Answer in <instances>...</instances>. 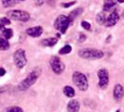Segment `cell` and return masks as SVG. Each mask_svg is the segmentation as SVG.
I'll return each mask as SVG.
<instances>
[{"instance_id": "obj_7", "label": "cell", "mask_w": 124, "mask_h": 112, "mask_svg": "<svg viewBox=\"0 0 124 112\" xmlns=\"http://www.w3.org/2000/svg\"><path fill=\"white\" fill-rule=\"evenodd\" d=\"M50 64L52 71L56 75H61L64 71L65 65L58 56H51L50 60Z\"/></svg>"}, {"instance_id": "obj_15", "label": "cell", "mask_w": 124, "mask_h": 112, "mask_svg": "<svg viewBox=\"0 0 124 112\" xmlns=\"http://www.w3.org/2000/svg\"><path fill=\"white\" fill-rule=\"evenodd\" d=\"M0 30H1L2 37H5L6 39H9V38H11L13 37V31L11 29L5 28V27H0Z\"/></svg>"}, {"instance_id": "obj_13", "label": "cell", "mask_w": 124, "mask_h": 112, "mask_svg": "<svg viewBox=\"0 0 124 112\" xmlns=\"http://www.w3.org/2000/svg\"><path fill=\"white\" fill-rule=\"evenodd\" d=\"M58 42V39L56 37H48L41 40V45L44 47H53Z\"/></svg>"}, {"instance_id": "obj_21", "label": "cell", "mask_w": 124, "mask_h": 112, "mask_svg": "<svg viewBox=\"0 0 124 112\" xmlns=\"http://www.w3.org/2000/svg\"><path fill=\"white\" fill-rule=\"evenodd\" d=\"M5 112H23V109L20 106H8L5 109Z\"/></svg>"}, {"instance_id": "obj_31", "label": "cell", "mask_w": 124, "mask_h": 112, "mask_svg": "<svg viewBox=\"0 0 124 112\" xmlns=\"http://www.w3.org/2000/svg\"><path fill=\"white\" fill-rule=\"evenodd\" d=\"M117 112H119V111H117Z\"/></svg>"}, {"instance_id": "obj_17", "label": "cell", "mask_w": 124, "mask_h": 112, "mask_svg": "<svg viewBox=\"0 0 124 112\" xmlns=\"http://www.w3.org/2000/svg\"><path fill=\"white\" fill-rule=\"evenodd\" d=\"M106 19H107V16L106 15V12L103 11V12H100L97 14L96 16V22L101 25H106Z\"/></svg>"}, {"instance_id": "obj_5", "label": "cell", "mask_w": 124, "mask_h": 112, "mask_svg": "<svg viewBox=\"0 0 124 112\" xmlns=\"http://www.w3.org/2000/svg\"><path fill=\"white\" fill-rule=\"evenodd\" d=\"M13 61L17 68L23 69L27 64V58L23 49H18L13 54Z\"/></svg>"}, {"instance_id": "obj_20", "label": "cell", "mask_w": 124, "mask_h": 112, "mask_svg": "<svg viewBox=\"0 0 124 112\" xmlns=\"http://www.w3.org/2000/svg\"><path fill=\"white\" fill-rule=\"evenodd\" d=\"M72 50V47L70 45H64L62 48L60 49L59 50V53L60 54H67V53H70Z\"/></svg>"}, {"instance_id": "obj_10", "label": "cell", "mask_w": 124, "mask_h": 112, "mask_svg": "<svg viewBox=\"0 0 124 112\" xmlns=\"http://www.w3.org/2000/svg\"><path fill=\"white\" fill-rule=\"evenodd\" d=\"M43 33V28L40 25L30 27L26 29V34L32 37H39Z\"/></svg>"}, {"instance_id": "obj_16", "label": "cell", "mask_w": 124, "mask_h": 112, "mask_svg": "<svg viewBox=\"0 0 124 112\" xmlns=\"http://www.w3.org/2000/svg\"><path fill=\"white\" fill-rule=\"evenodd\" d=\"M82 11H83V8H76L74 10H72V11L70 12V14L68 15L71 23H72L74 20H76V18H77L78 16H79L81 13H82Z\"/></svg>"}, {"instance_id": "obj_18", "label": "cell", "mask_w": 124, "mask_h": 112, "mask_svg": "<svg viewBox=\"0 0 124 112\" xmlns=\"http://www.w3.org/2000/svg\"><path fill=\"white\" fill-rule=\"evenodd\" d=\"M62 92L64 93L65 96H67L69 98H72L74 97L76 93H75V90L71 86H64L63 89H62Z\"/></svg>"}, {"instance_id": "obj_2", "label": "cell", "mask_w": 124, "mask_h": 112, "mask_svg": "<svg viewBox=\"0 0 124 112\" xmlns=\"http://www.w3.org/2000/svg\"><path fill=\"white\" fill-rule=\"evenodd\" d=\"M78 56L83 59H89V60H98L103 58L105 53L100 50H96L93 48H84L78 50Z\"/></svg>"}, {"instance_id": "obj_22", "label": "cell", "mask_w": 124, "mask_h": 112, "mask_svg": "<svg viewBox=\"0 0 124 112\" xmlns=\"http://www.w3.org/2000/svg\"><path fill=\"white\" fill-rule=\"evenodd\" d=\"M2 2V5L4 8H9V7H12L16 4L17 0H1Z\"/></svg>"}, {"instance_id": "obj_30", "label": "cell", "mask_w": 124, "mask_h": 112, "mask_svg": "<svg viewBox=\"0 0 124 112\" xmlns=\"http://www.w3.org/2000/svg\"><path fill=\"white\" fill-rule=\"evenodd\" d=\"M122 16H123V18H124V11H123V14H122Z\"/></svg>"}, {"instance_id": "obj_14", "label": "cell", "mask_w": 124, "mask_h": 112, "mask_svg": "<svg viewBox=\"0 0 124 112\" xmlns=\"http://www.w3.org/2000/svg\"><path fill=\"white\" fill-rule=\"evenodd\" d=\"M118 3V0H105L104 3V11H109Z\"/></svg>"}, {"instance_id": "obj_11", "label": "cell", "mask_w": 124, "mask_h": 112, "mask_svg": "<svg viewBox=\"0 0 124 112\" xmlns=\"http://www.w3.org/2000/svg\"><path fill=\"white\" fill-rule=\"evenodd\" d=\"M113 96L116 101H119L122 99V97L124 96V89L121 84L115 85L114 90H113Z\"/></svg>"}, {"instance_id": "obj_3", "label": "cell", "mask_w": 124, "mask_h": 112, "mask_svg": "<svg viewBox=\"0 0 124 112\" xmlns=\"http://www.w3.org/2000/svg\"><path fill=\"white\" fill-rule=\"evenodd\" d=\"M72 80L74 84L80 91H87L89 88V81L87 77L79 71H75L72 75Z\"/></svg>"}, {"instance_id": "obj_8", "label": "cell", "mask_w": 124, "mask_h": 112, "mask_svg": "<svg viewBox=\"0 0 124 112\" xmlns=\"http://www.w3.org/2000/svg\"><path fill=\"white\" fill-rule=\"evenodd\" d=\"M98 78H99V87L101 89H106L109 83V74L108 71L106 68H101L97 72Z\"/></svg>"}, {"instance_id": "obj_4", "label": "cell", "mask_w": 124, "mask_h": 112, "mask_svg": "<svg viewBox=\"0 0 124 112\" xmlns=\"http://www.w3.org/2000/svg\"><path fill=\"white\" fill-rule=\"evenodd\" d=\"M70 24H71V21H70L68 16L59 15L54 22V28L56 30L60 31L62 34H64L66 30L68 29Z\"/></svg>"}, {"instance_id": "obj_29", "label": "cell", "mask_w": 124, "mask_h": 112, "mask_svg": "<svg viewBox=\"0 0 124 112\" xmlns=\"http://www.w3.org/2000/svg\"><path fill=\"white\" fill-rule=\"evenodd\" d=\"M17 1H24V0H17Z\"/></svg>"}, {"instance_id": "obj_23", "label": "cell", "mask_w": 124, "mask_h": 112, "mask_svg": "<svg viewBox=\"0 0 124 112\" xmlns=\"http://www.w3.org/2000/svg\"><path fill=\"white\" fill-rule=\"evenodd\" d=\"M10 24V20L7 17H2L0 19V27H5L6 25Z\"/></svg>"}, {"instance_id": "obj_28", "label": "cell", "mask_w": 124, "mask_h": 112, "mask_svg": "<svg viewBox=\"0 0 124 112\" xmlns=\"http://www.w3.org/2000/svg\"><path fill=\"white\" fill-rule=\"evenodd\" d=\"M5 74H6V70H5V68H4V67H1V68H0V76L3 77Z\"/></svg>"}, {"instance_id": "obj_24", "label": "cell", "mask_w": 124, "mask_h": 112, "mask_svg": "<svg viewBox=\"0 0 124 112\" xmlns=\"http://www.w3.org/2000/svg\"><path fill=\"white\" fill-rule=\"evenodd\" d=\"M81 26H82L85 30H91V29H92V25H91V24L88 23V22H86V21H82V22H81Z\"/></svg>"}, {"instance_id": "obj_25", "label": "cell", "mask_w": 124, "mask_h": 112, "mask_svg": "<svg viewBox=\"0 0 124 112\" xmlns=\"http://www.w3.org/2000/svg\"><path fill=\"white\" fill-rule=\"evenodd\" d=\"M76 4V1H71V2H68V3H62V8H67L69 7L73 6Z\"/></svg>"}, {"instance_id": "obj_12", "label": "cell", "mask_w": 124, "mask_h": 112, "mask_svg": "<svg viewBox=\"0 0 124 112\" xmlns=\"http://www.w3.org/2000/svg\"><path fill=\"white\" fill-rule=\"evenodd\" d=\"M79 103L78 100H71L67 105V111L68 112H78L79 111Z\"/></svg>"}, {"instance_id": "obj_9", "label": "cell", "mask_w": 124, "mask_h": 112, "mask_svg": "<svg viewBox=\"0 0 124 112\" xmlns=\"http://www.w3.org/2000/svg\"><path fill=\"white\" fill-rule=\"evenodd\" d=\"M119 20V15L117 10H112V12L107 16L106 19V27H112L115 24H117V23Z\"/></svg>"}, {"instance_id": "obj_27", "label": "cell", "mask_w": 124, "mask_h": 112, "mask_svg": "<svg viewBox=\"0 0 124 112\" xmlns=\"http://www.w3.org/2000/svg\"><path fill=\"white\" fill-rule=\"evenodd\" d=\"M37 6H42L44 4V0H35Z\"/></svg>"}, {"instance_id": "obj_6", "label": "cell", "mask_w": 124, "mask_h": 112, "mask_svg": "<svg viewBox=\"0 0 124 112\" xmlns=\"http://www.w3.org/2000/svg\"><path fill=\"white\" fill-rule=\"evenodd\" d=\"M8 17L12 19L14 21H19V22H27L30 20V14L21 9H13L8 12Z\"/></svg>"}, {"instance_id": "obj_19", "label": "cell", "mask_w": 124, "mask_h": 112, "mask_svg": "<svg viewBox=\"0 0 124 112\" xmlns=\"http://www.w3.org/2000/svg\"><path fill=\"white\" fill-rule=\"evenodd\" d=\"M9 47H10V45L8 43V39H6L5 37H0V49H1V50H8Z\"/></svg>"}, {"instance_id": "obj_1", "label": "cell", "mask_w": 124, "mask_h": 112, "mask_svg": "<svg viewBox=\"0 0 124 112\" xmlns=\"http://www.w3.org/2000/svg\"><path fill=\"white\" fill-rule=\"evenodd\" d=\"M40 75H41V68L40 67H35L34 69H32L31 72L27 75V77L24 80L19 83V91H26L30 87H32L37 82L38 78L40 77Z\"/></svg>"}, {"instance_id": "obj_26", "label": "cell", "mask_w": 124, "mask_h": 112, "mask_svg": "<svg viewBox=\"0 0 124 112\" xmlns=\"http://www.w3.org/2000/svg\"><path fill=\"white\" fill-rule=\"evenodd\" d=\"M85 39H86V36H85L84 34H80L79 37H78V41H79V42H83Z\"/></svg>"}]
</instances>
